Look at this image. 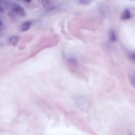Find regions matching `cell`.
Here are the masks:
<instances>
[{"label":"cell","mask_w":135,"mask_h":135,"mask_svg":"<svg viewBox=\"0 0 135 135\" xmlns=\"http://www.w3.org/2000/svg\"><path fill=\"white\" fill-rule=\"evenodd\" d=\"M11 10L14 14L20 16L24 17L26 15L25 9L19 4L16 3L13 4L12 6Z\"/></svg>","instance_id":"cell-1"},{"label":"cell","mask_w":135,"mask_h":135,"mask_svg":"<svg viewBox=\"0 0 135 135\" xmlns=\"http://www.w3.org/2000/svg\"><path fill=\"white\" fill-rule=\"evenodd\" d=\"M130 135H132L131 134Z\"/></svg>","instance_id":"cell-10"},{"label":"cell","mask_w":135,"mask_h":135,"mask_svg":"<svg viewBox=\"0 0 135 135\" xmlns=\"http://www.w3.org/2000/svg\"><path fill=\"white\" fill-rule=\"evenodd\" d=\"M109 38L110 41L112 42H114L116 40V36L114 31H111L109 34Z\"/></svg>","instance_id":"cell-5"},{"label":"cell","mask_w":135,"mask_h":135,"mask_svg":"<svg viewBox=\"0 0 135 135\" xmlns=\"http://www.w3.org/2000/svg\"><path fill=\"white\" fill-rule=\"evenodd\" d=\"M31 22L30 21H27L24 22L21 26V30L22 32L26 31L30 28Z\"/></svg>","instance_id":"cell-3"},{"label":"cell","mask_w":135,"mask_h":135,"mask_svg":"<svg viewBox=\"0 0 135 135\" xmlns=\"http://www.w3.org/2000/svg\"><path fill=\"white\" fill-rule=\"evenodd\" d=\"M24 1L26 2H27L28 3H30L31 1H29V0Z\"/></svg>","instance_id":"cell-9"},{"label":"cell","mask_w":135,"mask_h":135,"mask_svg":"<svg viewBox=\"0 0 135 135\" xmlns=\"http://www.w3.org/2000/svg\"><path fill=\"white\" fill-rule=\"evenodd\" d=\"M79 2L82 4L87 5L90 3V1L88 0H81L79 1Z\"/></svg>","instance_id":"cell-6"},{"label":"cell","mask_w":135,"mask_h":135,"mask_svg":"<svg viewBox=\"0 0 135 135\" xmlns=\"http://www.w3.org/2000/svg\"><path fill=\"white\" fill-rule=\"evenodd\" d=\"M4 10L3 7L0 5V12H4Z\"/></svg>","instance_id":"cell-7"},{"label":"cell","mask_w":135,"mask_h":135,"mask_svg":"<svg viewBox=\"0 0 135 135\" xmlns=\"http://www.w3.org/2000/svg\"><path fill=\"white\" fill-rule=\"evenodd\" d=\"M19 38L17 36H13L9 39V42L10 44L15 46H16L19 41Z\"/></svg>","instance_id":"cell-2"},{"label":"cell","mask_w":135,"mask_h":135,"mask_svg":"<svg viewBox=\"0 0 135 135\" xmlns=\"http://www.w3.org/2000/svg\"><path fill=\"white\" fill-rule=\"evenodd\" d=\"M3 22L2 20H0V27L2 25Z\"/></svg>","instance_id":"cell-8"},{"label":"cell","mask_w":135,"mask_h":135,"mask_svg":"<svg viewBox=\"0 0 135 135\" xmlns=\"http://www.w3.org/2000/svg\"><path fill=\"white\" fill-rule=\"evenodd\" d=\"M131 17V13L129 10L128 9L125 10L121 16L122 19L126 20L129 18Z\"/></svg>","instance_id":"cell-4"}]
</instances>
